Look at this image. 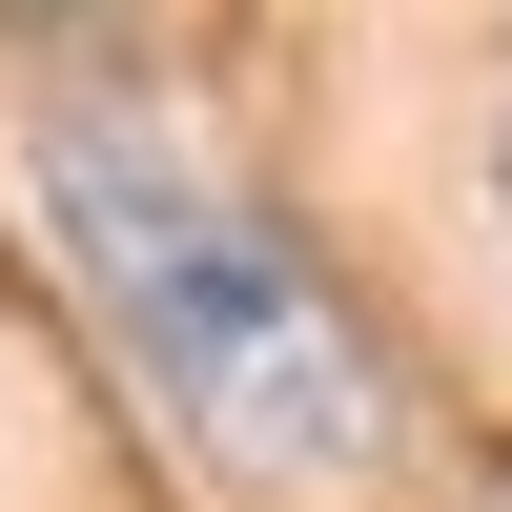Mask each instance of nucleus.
I'll return each instance as SVG.
<instances>
[{
    "label": "nucleus",
    "mask_w": 512,
    "mask_h": 512,
    "mask_svg": "<svg viewBox=\"0 0 512 512\" xmlns=\"http://www.w3.org/2000/svg\"><path fill=\"white\" fill-rule=\"evenodd\" d=\"M492 226H512V123H492Z\"/></svg>",
    "instance_id": "obj_2"
},
{
    "label": "nucleus",
    "mask_w": 512,
    "mask_h": 512,
    "mask_svg": "<svg viewBox=\"0 0 512 512\" xmlns=\"http://www.w3.org/2000/svg\"><path fill=\"white\" fill-rule=\"evenodd\" d=\"M21 205H41V246H62L82 328L123 349V390H144L226 492H349V472L410 451L369 328L308 287V246H287L185 123H144V103H41V123H21Z\"/></svg>",
    "instance_id": "obj_1"
},
{
    "label": "nucleus",
    "mask_w": 512,
    "mask_h": 512,
    "mask_svg": "<svg viewBox=\"0 0 512 512\" xmlns=\"http://www.w3.org/2000/svg\"><path fill=\"white\" fill-rule=\"evenodd\" d=\"M0 21H82V0H0Z\"/></svg>",
    "instance_id": "obj_3"
}]
</instances>
